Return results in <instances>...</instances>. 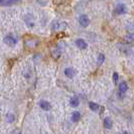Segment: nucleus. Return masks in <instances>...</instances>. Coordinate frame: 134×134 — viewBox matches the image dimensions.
I'll return each mask as SVG.
<instances>
[{"instance_id":"nucleus-4","label":"nucleus","mask_w":134,"mask_h":134,"mask_svg":"<svg viewBox=\"0 0 134 134\" xmlns=\"http://www.w3.org/2000/svg\"><path fill=\"white\" fill-rule=\"evenodd\" d=\"M125 12H126V5L123 4V3L117 4V6L115 8V14L121 15V14H124Z\"/></svg>"},{"instance_id":"nucleus-13","label":"nucleus","mask_w":134,"mask_h":134,"mask_svg":"<svg viewBox=\"0 0 134 134\" xmlns=\"http://www.w3.org/2000/svg\"><path fill=\"white\" fill-rule=\"evenodd\" d=\"M89 107H90V109H91L92 111H94V112H97V111L100 109L99 105H98L97 103H94V102H90V103H89Z\"/></svg>"},{"instance_id":"nucleus-5","label":"nucleus","mask_w":134,"mask_h":134,"mask_svg":"<svg viewBox=\"0 0 134 134\" xmlns=\"http://www.w3.org/2000/svg\"><path fill=\"white\" fill-rule=\"evenodd\" d=\"M76 46L79 47L80 49H86L88 47V43L83 38H78L76 40Z\"/></svg>"},{"instance_id":"nucleus-12","label":"nucleus","mask_w":134,"mask_h":134,"mask_svg":"<svg viewBox=\"0 0 134 134\" xmlns=\"http://www.w3.org/2000/svg\"><path fill=\"white\" fill-rule=\"evenodd\" d=\"M81 119V114L80 112H78V111H75L74 113L72 114V121L75 122V123H77V122H79Z\"/></svg>"},{"instance_id":"nucleus-1","label":"nucleus","mask_w":134,"mask_h":134,"mask_svg":"<svg viewBox=\"0 0 134 134\" xmlns=\"http://www.w3.org/2000/svg\"><path fill=\"white\" fill-rule=\"evenodd\" d=\"M4 43L9 46V47H14L17 43V38L14 36L13 34H7L6 36L3 38Z\"/></svg>"},{"instance_id":"nucleus-7","label":"nucleus","mask_w":134,"mask_h":134,"mask_svg":"<svg viewBox=\"0 0 134 134\" xmlns=\"http://www.w3.org/2000/svg\"><path fill=\"white\" fill-rule=\"evenodd\" d=\"M75 74H76V71H75L74 68H67V69H65V75L68 78H70V79L74 78Z\"/></svg>"},{"instance_id":"nucleus-14","label":"nucleus","mask_w":134,"mask_h":134,"mask_svg":"<svg viewBox=\"0 0 134 134\" xmlns=\"http://www.w3.org/2000/svg\"><path fill=\"white\" fill-rule=\"evenodd\" d=\"M18 1L19 0H5L2 5H4V6H10V5H14V4L18 3Z\"/></svg>"},{"instance_id":"nucleus-11","label":"nucleus","mask_w":134,"mask_h":134,"mask_svg":"<svg viewBox=\"0 0 134 134\" xmlns=\"http://www.w3.org/2000/svg\"><path fill=\"white\" fill-rule=\"evenodd\" d=\"M118 88H119V92H121V93H126V91L128 90V85L126 82H121L120 84H119V86H118Z\"/></svg>"},{"instance_id":"nucleus-15","label":"nucleus","mask_w":134,"mask_h":134,"mask_svg":"<svg viewBox=\"0 0 134 134\" xmlns=\"http://www.w3.org/2000/svg\"><path fill=\"white\" fill-rule=\"evenodd\" d=\"M104 62H105V55L103 54H100L98 55V59H97V64H98V66H101Z\"/></svg>"},{"instance_id":"nucleus-16","label":"nucleus","mask_w":134,"mask_h":134,"mask_svg":"<svg viewBox=\"0 0 134 134\" xmlns=\"http://www.w3.org/2000/svg\"><path fill=\"white\" fill-rule=\"evenodd\" d=\"M14 120H15V116H14V114H11V113H9V114L6 115V121H7V122H9V123H12Z\"/></svg>"},{"instance_id":"nucleus-8","label":"nucleus","mask_w":134,"mask_h":134,"mask_svg":"<svg viewBox=\"0 0 134 134\" xmlns=\"http://www.w3.org/2000/svg\"><path fill=\"white\" fill-rule=\"evenodd\" d=\"M70 104H71V106H72V107L77 108L79 105H80V100H79V98H78L77 96L72 97V98H71V100H70Z\"/></svg>"},{"instance_id":"nucleus-17","label":"nucleus","mask_w":134,"mask_h":134,"mask_svg":"<svg viewBox=\"0 0 134 134\" xmlns=\"http://www.w3.org/2000/svg\"><path fill=\"white\" fill-rule=\"evenodd\" d=\"M125 38H126V40H127V41H129V42L133 41V40H134V31H133V32H129V34L125 36Z\"/></svg>"},{"instance_id":"nucleus-6","label":"nucleus","mask_w":134,"mask_h":134,"mask_svg":"<svg viewBox=\"0 0 134 134\" xmlns=\"http://www.w3.org/2000/svg\"><path fill=\"white\" fill-rule=\"evenodd\" d=\"M40 107L42 109V110H44V111H48V110H51V108H52V105L47 102V101H44V100H41L40 102Z\"/></svg>"},{"instance_id":"nucleus-10","label":"nucleus","mask_w":134,"mask_h":134,"mask_svg":"<svg viewBox=\"0 0 134 134\" xmlns=\"http://www.w3.org/2000/svg\"><path fill=\"white\" fill-rule=\"evenodd\" d=\"M119 48H120L121 52H122L124 54H126V55L131 54V48L126 47V46H124V44H121L120 43V44H119Z\"/></svg>"},{"instance_id":"nucleus-9","label":"nucleus","mask_w":134,"mask_h":134,"mask_svg":"<svg viewBox=\"0 0 134 134\" xmlns=\"http://www.w3.org/2000/svg\"><path fill=\"white\" fill-rule=\"evenodd\" d=\"M104 126H105L106 129H111L112 128V126H113V121H112V119L110 117H106L104 119Z\"/></svg>"},{"instance_id":"nucleus-18","label":"nucleus","mask_w":134,"mask_h":134,"mask_svg":"<svg viewBox=\"0 0 134 134\" xmlns=\"http://www.w3.org/2000/svg\"><path fill=\"white\" fill-rule=\"evenodd\" d=\"M118 80H119V75H118V73H113V82H114L115 85H117V82H118Z\"/></svg>"},{"instance_id":"nucleus-3","label":"nucleus","mask_w":134,"mask_h":134,"mask_svg":"<svg viewBox=\"0 0 134 134\" xmlns=\"http://www.w3.org/2000/svg\"><path fill=\"white\" fill-rule=\"evenodd\" d=\"M79 23L81 24V26L87 27L90 24V19H89V17H88L87 15L83 14V15H81L80 17H79Z\"/></svg>"},{"instance_id":"nucleus-19","label":"nucleus","mask_w":134,"mask_h":134,"mask_svg":"<svg viewBox=\"0 0 134 134\" xmlns=\"http://www.w3.org/2000/svg\"><path fill=\"white\" fill-rule=\"evenodd\" d=\"M5 0H0V5H2L3 4V2H4Z\"/></svg>"},{"instance_id":"nucleus-2","label":"nucleus","mask_w":134,"mask_h":134,"mask_svg":"<svg viewBox=\"0 0 134 134\" xmlns=\"http://www.w3.org/2000/svg\"><path fill=\"white\" fill-rule=\"evenodd\" d=\"M24 21H25V24H26L28 27H30V28H32L34 27V15L30 13H28L25 15V17H24Z\"/></svg>"}]
</instances>
